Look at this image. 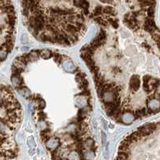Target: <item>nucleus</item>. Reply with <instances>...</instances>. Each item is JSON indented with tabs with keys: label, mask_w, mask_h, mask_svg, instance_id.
<instances>
[{
	"label": "nucleus",
	"mask_w": 160,
	"mask_h": 160,
	"mask_svg": "<svg viewBox=\"0 0 160 160\" xmlns=\"http://www.w3.org/2000/svg\"><path fill=\"white\" fill-rule=\"evenodd\" d=\"M86 21L100 28H139L155 22V0H79Z\"/></svg>",
	"instance_id": "3"
},
{
	"label": "nucleus",
	"mask_w": 160,
	"mask_h": 160,
	"mask_svg": "<svg viewBox=\"0 0 160 160\" xmlns=\"http://www.w3.org/2000/svg\"><path fill=\"white\" fill-rule=\"evenodd\" d=\"M11 81L27 100L52 160H94L93 98L86 75L70 56L51 49L16 57Z\"/></svg>",
	"instance_id": "1"
},
{
	"label": "nucleus",
	"mask_w": 160,
	"mask_h": 160,
	"mask_svg": "<svg viewBox=\"0 0 160 160\" xmlns=\"http://www.w3.org/2000/svg\"><path fill=\"white\" fill-rule=\"evenodd\" d=\"M105 112L129 125L160 112V30L100 28L80 50Z\"/></svg>",
	"instance_id": "2"
}]
</instances>
